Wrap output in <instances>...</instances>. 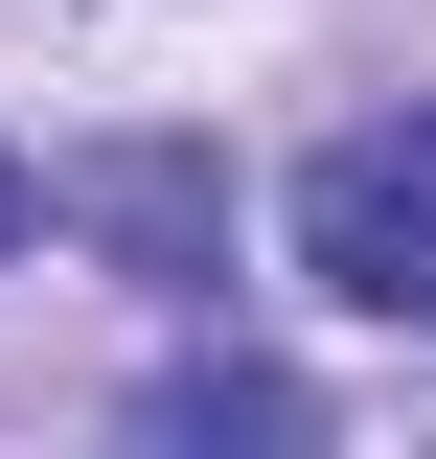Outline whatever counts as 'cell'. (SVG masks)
I'll return each instance as SVG.
<instances>
[{
    "label": "cell",
    "mask_w": 436,
    "mask_h": 459,
    "mask_svg": "<svg viewBox=\"0 0 436 459\" xmlns=\"http://www.w3.org/2000/svg\"><path fill=\"white\" fill-rule=\"evenodd\" d=\"M0 230H23V161H0Z\"/></svg>",
    "instance_id": "cell-2"
},
{
    "label": "cell",
    "mask_w": 436,
    "mask_h": 459,
    "mask_svg": "<svg viewBox=\"0 0 436 459\" xmlns=\"http://www.w3.org/2000/svg\"><path fill=\"white\" fill-rule=\"evenodd\" d=\"M299 276L344 322H436V115H368L299 161Z\"/></svg>",
    "instance_id": "cell-1"
}]
</instances>
